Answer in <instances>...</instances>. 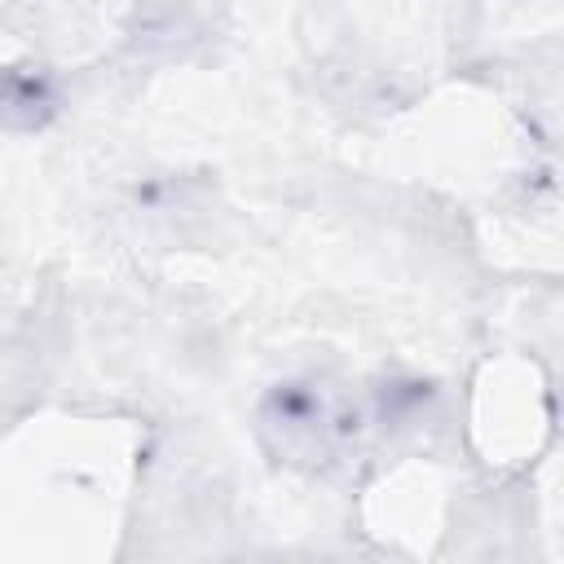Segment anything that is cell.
<instances>
[{
	"label": "cell",
	"instance_id": "cell-1",
	"mask_svg": "<svg viewBox=\"0 0 564 564\" xmlns=\"http://www.w3.org/2000/svg\"><path fill=\"white\" fill-rule=\"evenodd\" d=\"M269 445L286 463H326L357 436V405L330 383H278L260 410Z\"/></svg>",
	"mask_w": 564,
	"mask_h": 564
}]
</instances>
